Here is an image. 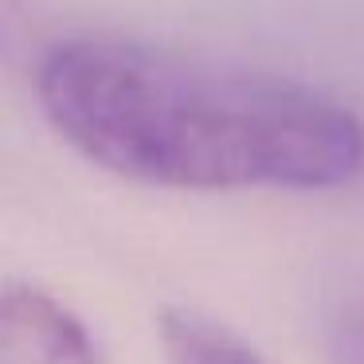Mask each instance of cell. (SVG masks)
I'll list each match as a JSON object with an SVG mask.
<instances>
[{"mask_svg": "<svg viewBox=\"0 0 364 364\" xmlns=\"http://www.w3.org/2000/svg\"><path fill=\"white\" fill-rule=\"evenodd\" d=\"M48 126L79 157L149 188H341L364 168V126L298 79L126 36H67L36 67Z\"/></svg>", "mask_w": 364, "mask_h": 364, "instance_id": "cell-1", "label": "cell"}, {"mask_svg": "<svg viewBox=\"0 0 364 364\" xmlns=\"http://www.w3.org/2000/svg\"><path fill=\"white\" fill-rule=\"evenodd\" d=\"M0 364H102V348L55 294L9 278L0 294Z\"/></svg>", "mask_w": 364, "mask_h": 364, "instance_id": "cell-2", "label": "cell"}, {"mask_svg": "<svg viewBox=\"0 0 364 364\" xmlns=\"http://www.w3.org/2000/svg\"><path fill=\"white\" fill-rule=\"evenodd\" d=\"M157 333L168 364H267L239 333L196 309H165Z\"/></svg>", "mask_w": 364, "mask_h": 364, "instance_id": "cell-3", "label": "cell"}, {"mask_svg": "<svg viewBox=\"0 0 364 364\" xmlns=\"http://www.w3.org/2000/svg\"><path fill=\"white\" fill-rule=\"evenodd\" d=\"M341 364H364V333H356V337L345 341V356H341Z\"/></svg>", "mask_w": 364, "mask_h": 364, "instance_id": "cell-4", "label": "cell"}]
</instances>
